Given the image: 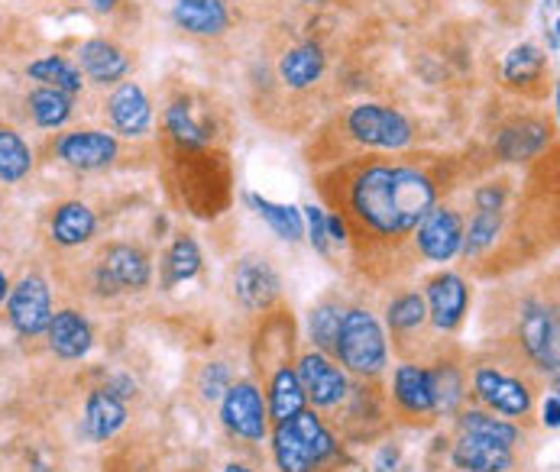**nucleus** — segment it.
Returning a JSON list of instances; mask_svg holds the SVG:
<instances>
[{
  "label": "nucleus",
  "mask_w": 560,
  "mask_h": 472,
  "mask_svg": "<svg viewBox=\"0 0 560 472\" xmlns=\"http://www.w3.org/2000/svg\"><path fill=\"white\" fill-rule=\"evenodd\" d=\"M451 463L460 472H509L515 457L509 447H499V444L474 437V434H460L451 450Z\"/></svg>",
  "instance_id": "nucleus-16"
},
{
  "label": "nucleus",
  "mask_w": 560,
  "mask_h": 472,
  "mask_svg": "<svg viewBox=\"0 0 560 472\" xmlns=\"http://www.w3.org/2000/svg\"><path fill=\"white\" fill-rule=\"evenodd\" d=\"M343 201L347 217L357 221L366 234L396 239L421 224V217L438 201V188L418 165L370 162L347 175Z\"/></svg>",
  "instance_id": "nucleus-1"
},
{
  "label": "nucleus",
  "mask_w": 560,
  "mask_h": 472,
  "mask_svg": "<svg viewBox=\"0 0 560 472\" xmlns=\"http://www.w3.org/2000/svg\"><path fill=\"white\" fill-rule=\"evenodd\" d=\"M334 453L337 440L315 411H299L272 430V457L282 472H312Z\"/></svg>",
  "instance_id": "nucleus-2"
},
{
  "label": "nucleus",
  "mask_w": 560,
  "mask_h": 472,
  "mask_svg": "<svg viewBox=\"0 0 560 472\" xmlns=\"http://www.w3.org/2000/svg\"><path fill=\"white\" fill-rule=\"evenodd\" d=\"M545 75V52L532 43L515 46L502 62V79L509 84H532Z\"/></svg>",
  "instance_id": "nucleus-30"
},
{
  "label": "nucleus",
  "mask_w": 560,
  "mask_h": 472,
  "mask_svg": "<svg viewBox=\"0 0 560 472\" xmlns=\"http://www.w3.org/2000/svg\"><path fill=\"white\" fill-rule=\"evenodd\" d=\"M107 114L117 133L124 137H143L153 123V107L150 97L137 81H124L110 97H107Z\"/></svg>",
  "instance_id": "nucleus-14"
},
{
  "label": "nucleus",
  "mask_w": 560,
  "mask_h": 472,
  "mask_svg": "<svg viewBox=\"0 0 560 472\" xmlns=\"http://www.w3.org/2000/svg\"><path fill=\"white\" fill-rule=\"evenodd\" d=\"M541 421H545V427L558 430V424H560V398L558 394H548V401H545V408H541Z\"/></svg>",
  "instance_id": "nucleus-42"
},
{
  "label": "nucleus",
  "mask_w": 560,
  "mask_h": 472,
  "mask_svg": "<svg viewBox=\"0 0 560 472\" xmlns=\"http://www.w3.org/2000/svg\"><path fill=\"white\" fill-rule=\"evenodd\" d=\"M347 133L370 150H405L415 137L399 110L383 104H357L347 114Z\"/></svg>",
  "instance_id": "nucleus-4"
},
{
  "label": "nucleus",
  "mask_w": 560,
  "mask_h": 472,
  "mask_svg": "<svg viewBox=\"0 0 560 472\" xmlns=\"http://www.w3.org/2000/svg\"><path fill=\"white\" fill-rule=\"evenodd\" d=\"M340 320H343V308L340 305H320L312 311V343L318 346L320 353H334V340H337V330H340Z\"/></svg>",
  "instance_id": "nucleus-37"
},
{
  "label": "nucleus",
  "mask_w": 560,
  "mask_h": 472,
  "mask_svg": "<svg viewBox=\"0 0 560 472\" xmlns=\"http://www.w3.org/2000/svg\"><path fill=\"white\" fill-rule=\"evenodd\" d=\"M474 392L492 414L502 417H525L532 411V389L518 376H509L495 366H477Z\"/></svg>",
  "instance_id": "nucleus-8"
},
{
  "label": "nucleus",
  "mask_w": 560,
  "mask_h": 472,
  "mask_svg": "<svg viewBox=\"0 0 560 472\" xmlns=\"http://www.w3.org/2000/svg\"><path fill=\"white\" fill-rule=\"evenodd\" d=\"M474 201H477L480 211H502V204H505V188H502V185H482V188H477Z\"/></svg>",
  "instance_id": "nucleus-40"
},
{
  "label": "nucleus",
  "mask_w": 560,
  "mask_h": 472,
  "mask_svg": "<svg viewBox=\"0 0 560 472\" xmlns=\"http://www.w3.org/2000/svg\"><path fill=\"white\" fill-rule=\"evenodd\" d=\"M127 424V404L120 394H114L107 386L94 389L84 404V430L94 440H110Z\"/></svg>",
  "instance_id": "nucleus-20"
},
{
  "label": "nucleus",
  "mask_w": 560,
  "mask_h": 472,
  "mask_svg": "<svg viewBox=\"0 0 560 472\" xmlns=\"http://www.w3.org/2000/svg\"><path fill=\"white\" fill-rule=\"evenodd\" d=\"M457 424H460V434H474V437L492 440V444L509 447V450L522 440V430H518L512 421L495 417L492 411H464V414L457 417Z\"/></svg>",
  "instance_id": "nucleus-26"
},
{
  "label": "nucleus",
  "mask_w": 560,
  "mask_h": 472,
  "mask_svg": "<svg viewBox=\"0 0 560 472\" xmlns=\"http://www.w3.org/2000/svg\"><path fill=\"white\" fill-rule=\"evenodd\" d=\"M418 252L431 262H447L460 252L464 243V221L451 208H431L421 224L415 227Z\"/></svg>",
  "instance_id": "nucleus-11"
},
{
  "label": "nucleus",
  "mask_w": 560,
  "mask_h": 472,
  "mask_svg": "<svg viewBox=\"0 0 560 472\" xmlns=\"http://www.w3.org/2000/svg\"><path fill=\"white\" fill-rule=\"evenodd\" d=\"M7 317L13 323L16 333L23 337H39L49 327L52 317V298H49V285L39 275H26L16 282V288H10L7 298Z\"/></svg>",
  "instance_id": "nucleus-9"
},
{
  "label": "nucleus",
  "mask_w": 560,
  "mask_h": 472,
  "mask_svg": "<svg viewBox=\"0 0 560 472\" xmlns=\"http://www.w3.org/2000/svg\"><path fill=\"white\" fill-rule=\"evenodd\" d=\"M548 143V127L545 123H535V120H522L509 130L499 133L495 140V153L509 162H522V158L538 156Z\"/></svg>",
  "instance_id": "nucleus-22"
},
{
  "label": "nucleus",
  "mask_w": 560,
  "mask_h": 472,
  "mask_svg": "<svg viewBox=\"0 0 560 472\" xmlns=\"http://www.w3.org/2000/svg\"><path fill=\"white\" fill-rule=\"evenodd\" d=\"M46 333H49L52 353L62 356V359H81V356L91 350V340H94L88 317L79 315V311H72V308L56 311V315L49 317Z\"/></svg>",
  "instance_id": "nucleus-18"
},
{
  "label": "nucleus",
  "mask_w": 560,
  "mask_h": 472,
  "mask_svg": "<svg viewBox=\"0 0 560 472\" xmlns=\"http://www.w3.org/2000/svg\"><path fill=\"white\" fill-rule=\"evenodd\" d=\"M224 472H253V470H246V467H241V463H231Z\"/></svg>",
  "instance_id": "nucleus-46"
},
{
  "label": "nucleus",
  "mask_w": 560,
  "mask_h": 472,
  "mask_svg": "<svg viewBox=\"0 0 560 472\" xmlns=\"http://www.w3.org/2000/svg\"><path fill=\"white\" fill-rule=\"evenodd\" d=\"M94 231H97V217L81 201H69L52 214V239L59 246H81L94 236Z\"/></svg>",
  "instance_id": "nucleus-23"
},
{
  "label": "nucleus",
  "mask_w": 560,
  "mask_h": 472,
  "mask_svg": "<svg viewBox=\"0 0 560 472\" xmlns=\"http://www.w3.org/2000/svg\"><path fill=\"white\" fill-rule=\"evenodd\" d=\"M56 150L72 168L94 172V168H104L114 162L117 140L110 133H101V130H75V133H66Z\"/></svg>",
  "instance_id": "nucleus-15"
},
{
  "label": "nucleus",
  "mask_w": 560,
  "mask_h": 472,
  "mask_svg": "<svg viewBox=\"0 0 560 472\" xmlns=\"http://www.w3.org/2000/svg\"><path fill=\"white\" fill-rule=\"evenodd\" d=\"M249 204H253V211H256L276 234L282 236V239L295 243V239L305 236V221H302V211H299V208H292V204H272V201H266V198H259V194H249Z\"/></svg>",
  "instance_id": "nucleus-28"
},
{
  "label": "nucleus",
  "mask_w": 560,
  "mask_h": 472,
  "mask_svg": "<svg viewBox=\"0 0 560 472\" xmlns=\"http://www.w3.org/2000/svg\"><path fill=\"white\" fill-rule=\"evenodd\" d=\"M467 305H470V288L460 275L454 272H444V275H434L428 282V317L438 330H457L460 320L467 315Z\"/></svg>",
  "instance_id": "nucleus-13"
},
{
  "label": "nucleus",
  "mask_w": 560,
  "mask_h": 472,
  "mask_svg": "<svg viewBox=\"0 0 560 472\" xmlns=\"http://www.w3.org/2000/svg\"><path fill=\"white\" fill-rule=\"evenodd\" d=\"M30 168H33V156H30V146L20 140V133L0 130V178L13 185L26 178Z\"/></svg>",
  "instance_id": "nucleus-34"
},
{
  "label": "nucleus",
  "mask_w": 560,
  "mask_h": 472,
  "mask_svg": "<svg viewBox=\"0 0 560 472\" xmlns=\"http://www.w3.org/2000/svg\"><path fill=\"white\" fill-rule=\"evenodd\" d=\"M153 279V266L147 259L143 249L130 246V243H114L104 252V262L94 272L97 292L104 295H117V292H140L147 288Z\"/></svg>",
  "instance_id": "nucleus-5"
},
{
  "label": "nucleus",
  "mask_w": 560,
  "mask_h": 472,
  "mask_svg": "<svg viewBox=\"0 0 560 472\" xmlns=\"http://www.w3.org/2000/svg\"><path fill=\"white\" fill-rule=\"evenodd\" d=\"M172 20L195 36H221L231 23L224 0H175Z\"/></svg>",
  "instance_id": "nucleus-19"
},
{
  "label": "nucleus",
  "mask_w": 560,
  "mask_h": 472,
  "mask_svg": "<svg viewBox=\"0 0 560 472\" xmlns=\"http://www.w3.org/2000/svg\"><path fill=\"white\" fill-rule=\"evenodd\" d=\"M299 382H302V392L312 404L318 408H337L347 392H350V382H347V373L327 356V353H305L299 359V369H295Z\"/></svg>",
  "instance_id": "nucleus-10"
},
{
  "label": "nucleus",
  "mask_w": 560,
  "mask_h": 472,
  "mask_svg": "<svg viewBox=\"0 0 560 472\" xmlns=\"http://www.w3.org/2000/svg\"><path fill=\"white\" fill-rule=\"evenodd\" d=\"M30 114L39 127L56 130L72 117V97L56 87H39L30 94Z\"/></svg>",
  "instance_id": "nucleus-29"
},
{
  "label": "nucleus",
  "mask_w": 560,
  "mask_h": 472,
  "mask_svg": "<svg viewBox=\"0 0 560 472\" xmlns=\"http://www.w3.org/2000/svg\"><path fill=\"white\" fill-rule=\"evenodd\" d=\"M165 127H168V133H172L182 146H188V150H201V146L211 143V127H208V123H198L185 104H172V107L165 110Z\"/></svg>",
  "instance_id": "nucleus-33"
},
{
  "label": "nucleus",
  "mask_w": 560,
  "mask_h": 472,
  "mask_svg": "<svg viewBox=\"0 0 560 472\" xmlns=\"http://www.w3.org/2000/svg\"><path fill=\"white\" fill-rule=\"evenodd\" d=\"M315 3H318V0H315Z\"/></svg>",
  "instance_id": "nucleus-47"
},
{
  "label": "nucleus",
  "mask_w": 560,
  "mask_h": 472,
  "mask_svg": "<svg viewBox=\"0 0 560 472\" xmlns=\"http://www.w3.org/2000/svg\"><path fill=\"white\" fill-rule=\"evenodd\" d=\"M305 221H308V239H312V246L318 249V252H327V246H330V239H327V217H324V211L320 208H305Z\"/></svg>",
  "instance_id": "nucleus-39"
},
{
  "label": "nucleus",
  "mask_w": 560,
  "mask_h": 472,
  "mask_svg": "<svg viewBox=\"0 0 560 472\" xmlns=\"http://www.w3.org/2000/svg\"><path fill=\"white\" fill-rule=\"evenodd\" d=\"M231 386H234V382H231V369H228L224 363H211V366H205V369H201L198 392L205 394L208 401H221Z\"/></svg>",
  "instance_id": "nucleus-38"
},
{
  "label": "nucleus",
  "mask_w": 560,
  "mask_h": 472,
  "mask_svg": "<svg viewBox=\"0 0 560 472\" xmlns=\"http://www.w3.org/2000/svg\"><path fill=\"white\" fill-rule=\"evenodd\" d=\"M334 353L347 373H353L360 379L380 376L389 363V346H386V333H383L376 315H370L366 308L343 311L337 340H334Z\"/></svg>",
  "instance_id": "nucleus-3"
},
{
  "label": "nucleus",
  "mask_w": 560,
  "mask_h": 472,
  "mask_svg": "<svg viewBox=\"0 0 560 472\" xmlns=\"http://www.w3.org/2000/svg\"><path fill=\"white\" fill-rule=\"evenodd\" d=\"M518 343L525 350V356L545 369V373H558V315L548 305L528 302L518 317Z\"/></svg>",
  "instance_id": "nucleus-6"
},
{
  "label": "nucleus",
  "mask_w": 560,
  "mask_h": 472,
  "mask_svg": "<svg viewBox=\"0 0 560 472\" xmlns=\"http://www.w3.org/2000/svg\"><path fill=\"white\" fill-rule=\"evenodd\" d=\"M30 79L43 81V87H56V91H62V94H79L81 91V72L72 66V62H66V59H59V56H49V59H39V62H33L30 69Z\"/></svg>",
  "instance_id": "nucleus-31"
},
{
  "label": "nucleus",
  "mask_w": 560,
  "mask_h": 472,
  "mask_svg": "<svg viewBox=\"0 0 560 472\" xmlns=\"http://www.w3.org/2000/svg\"><path fill=\"white\" fill-rule=\"evenodd\" d=\"M279 272L272 269L269 259L262 256H243L234 269V292L241 298L243 308L249 311H266L272 308V302L279 298Z\"/></svg>",
  "instance_id": "nucleus-12"
},
{
  "label": "nucleus",
  "mask_w": 560,
  "mask_h": 472,
  "mask_svg": "<svg viewBox=\"0 0 560 472\" xmlns=\"http://www.w3.org/2000/svg\"><path fill=\"white\" fill-rule=\"evenodd\" d=\"M431 376V394H434V411L451 414L464 401V376L454 363H441L438 369H428Z\"/></svg>",
  "instance_id": "nucleus-32"
},
{
  "label": "nucleus",
  "mask_w": 560,
  "mask_h": 472,
  "mask_svg": "<svg viewBox=\"0 0 560 472\" xmlns=\"http://www.w3.org/2000/svg\"><path fill=\"white\" fill-rule=\"evenodd\" d=\"M279 75L289 87H308L324 75V52L315 43H305V46H295L292 52L282 56L279 62Z\"/></svg>",
  "instance_id": "nucleus-25"
},
{
  "label": "nucleus",
  "mask_w": 560,
  "mask_h": 472,
  "mask_svg": "<svg viewBox=\"0 0 560 472\" xmlns=\"http://www.w3.org/2000/svg\"><path fill=\"white\" fill-rule=\"evenodd\" d=\"M545 36L548 49L558 52V0H545Z\"/></svg>",
  "instance_id": "nucleus-41"
},
{
  "label": "nucleus",
  "mask_w": 560,
  "mask_h": 472,
  "mask_svg": "<svg viewBox=\"0 0 560 472\" xmlns=\"http://www.w3.org/2000/svg\"><path fill=\"white\" fill-rule=\"evenodd\" d=\"M327 239H334V243H343L347 239V221L343 217H337V214L327 217Z\"/></svg>",
  "instance_id": "nucleus-43"
},
{
  "label": "nucleus",
  "mask_w": 560,
  "mask_h": 472,
  "mask_svg": "<svg viewBox=\"0 0 560 472\" xmlns=\"http://www.w3.org/2000/svg\"><path fill=\"white\" fill-rule=\"evenodd\" d=\"M502 227V211H477V217L470 221V231H464L460 252L464 256H480L486 246L495 243Z\"/></svg>",
  "instance_id": "nucleus-35"
},
{
  "label": "nucleus",
  "mask_w": 560,
  "mask_h": 472,
  "mask_svg": "<svg viewBox=\"0 0 560 472\" xmlns=\"http://www.w3.org/2000/svg\"><path fill=\"white\" fill-rule=\"evenodd\" d=\"M393 398L405 414L411 417H431L434 414V394H431V376L418 363H401L393 376Z\"/></svg>",
  "instance_id": "nucleus-17"
},
{
  "label": "nucleus",
  "mask_w": 560,
  "mask_h": 472,
  "mask_svg": "<svg viewBox=\"0 0 560 472\" xmlns=\"http://www.w3.org/2000/svg\"><path fill=\"white\" fill-rule=\"evenodd\" d=\"M91 3H94L97 10H110V7H114L117 0H91Z\"/></svg>",
  "instance_id": "nucleus-45"
},
{
  "label": "nucleus",
  "mask_w": 560,
  "mask_h": 472,
  "mask_svg": "<svg viewBox=\"0 0 560 472\" xmlns=\"http://www.w3.org/2000/svg\"><path fill=\"white\" fill-rule=\"evenodd\" d=\"M79 66L84 69V75L97 84H114L127 75L130 59L107 39H88L79 49Z\"/></svg>",
  "instance_id": "nucleus-21"
},
{
  "label": "nucleus",
  "mask_w": 560,
  "mask_h": 472,
  "mask_svg": "<svg viewBox=\"0 0 560 472\" xmlns=\"http://www.w3.org/2000/svg\"><path fill=\"white\" fill-rule=\"evenodd\" d=\"M305 392H302V382H299V376H295V369L292 366H282L276 376H272V382H269V404H266V411H269V421H285V417H292V414H299V411H305Z\"/></svg>",
  "instance_id": "nucleus-24"
},
{
  "label": "nucleus",
  "mask_w": 560,
  "mask_h": 472,
  "mask_svg": "<svg viewBox=\"0 0 560 472\" xmlns=\"http://www.w3.org/2000/svg\"><path fill=\"white\" fill-rule=\"evenodd\" d=\"M221 421L224 427L249 444H259L269 434V411L262 392L253 382H237L221 398Z\"/></svg>",
  "instance_id": "nucleus-7"
},
{
  "label": "nucleus",
  "mask_w": 560,
  "mask_h": 472,
  "mask_svg": "<svg viewBox=\"0 0 560 472\" xmlns=\"http://www.w3.org/2000/svg\"><path fill=\"white\" fill-rule=\"evenodd\" d=\"M198 269H201V249H198V243L191 236H178L168 246L165 259H162V285L172 288L178 282H188V279L198 275Z\"/></svg>",
  "instance_id": "nucleus-27"
},
{
  "label": "nucleus",
  "mask_w": 560,
  "mask_h": 472,
  "mask_svg": "<svg viewBox=\"0 0 560 472\" xmlns=\"http://www.w3.org/2000/svg\"><path fill=\"white\" fill-rule=\"evenodd\" d=\"M424 320H428V308H424V298L418 292H405L389 305V327L396 333H411Z\"/></svg>",
  "instance_id": "nucleus-36"
},
{
  "label": "nucleus",
  "mask_w": 560,
  "mask_h": 472,
  "mask_svg": "<svg viewBox=\"0 0 560 472\" xmlns=\"http://www.w3.org/2000/svg\"><path fill=\"white\" fill-rule=\"evenodd\" d=\"M10 295V285H7V275L0 272V305H3V298Z\"/></svg>",
  "instance_id": "nucleus-44"
}]
</instances>
